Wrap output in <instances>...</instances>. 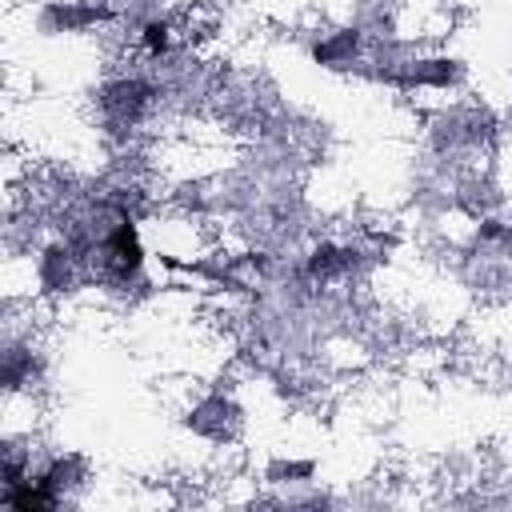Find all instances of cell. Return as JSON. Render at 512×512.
I'll return each instance as SVG.
<instances>
[{"instance_id": "cell-1", "label": "cell", "mask_w": 512, "mask_h": 512, "mask_svg": "<svg viewBox=\"0 0 512 512\" xmlns=\"http://www.w3.org/2000/svg\"><path fill=\"white\" fill-rule=\"evenodd\" d=\"M140 236H136V224L132 220H120L108 236H104V248H100V264L108 272V280H132L140 272Z\"/></svg>"}, {"instance_id": "cell-2", "label": "cell", "mask_w": 512, "mask_h": 512, "mask_svg": "<svg viewBox=\"0 0 512 512\" xmlns=\"http://www.w3.org/2000/svg\"><path fill=\"white\" fill-rule=\"evenodd\" d=\"M152 100V88L144 80H116L100 92V104L116 116V120H136Z\"/></svg>"}, {"instance_id": "cell-3", "label": "cell", "mask_w": 512, "mask_h": 512, "mask_svg": "<svg viewBox=\"0 0 512 512\" xmlns=\"http://www.w3.org/2000/svg\"><path fill=\"white\" fill-rule=\"evenodd\" d=\"M96 20H108V8H80V4H52L44 12V24L48 28H60V32H80Z\"/></svg>"}, {"instance_id": "cell-4", "label": "cell", "mask_w": 512, "mask_h": 512, "mask_svg": "<svg viewBox=\"0 0 512 512\" xmlns=\"http://www.w3.org/2000/svg\"><path fill=\"white\" fill-rule=\"evenodd\" d=\"M456 80H460L456 60H420L408 68V76H396V84H432V88H448Z\"/></svg>"}, {"instance_id": "cell-5", "label": "cell", "mask_w": 512, "mask_h": 512, "mask_svg": "<svg viewBox=\"0 0 512 512\" xmlns=\"http://www.w3.org/2000/svg\"><path fill=\"white\" fill-rule=\"evenodd\" d=\"M68 280H72V252L64 244H52L40 256V284L48 292H60V288H68Z\"/></svg>"}, {"instance_id": "cell-6", "label": "cell", "mask_w": 512, "mask_h": 512, "mask_svg": "<svg viewBox=\"0 0 512 512\" xmlns=\"http://www.w3.org/2000/svg\"><path fill=\"white\" fill-rule=\"evenodd\" d=\"M228 416H232V404L228 400H220V396H208L192 416H188V424L200 432V436H224V428H228Z\"/></svg>"}, {"instance_id": "cell-7", "label": "cell", "mask_w": 512, "mask_h": 512, "mask_svg": "<svg viewBox=\"0 0 512 512\" xmlns=\"http://www.w3.org/2000/svg\"><path fill=\"white\" fill-rule=\"evenodd\" d=\"M352 56H356V32H340V36L316 44V60L328 68H344Z\"/></svg>"}, {"instance_id": "cell-8", "label": "cell", "mask_w": 512, "mask_h": 512, "mask_svg": "<svg viewBox=\"0 0 512 512\" xmlns=\"http://www.w3.org/2000/svg\"><path fill=\"white\" fill-rule=\"evenodd\" d=\"M168 40H172V36H168V24H164V20L144 24V44H148V52H152V56H160V52L168 48Z\"/></svg>"}, {"instance_id": "cell-9", "label": "cell", "mask_w": 512, "mask_h": 512, "mask_svg": "<svg viewBox=\"0 0 512 512\" xmlns=\"http://www.w3.org/2000/svg\"><path fill=\"white\" fill-rule=\"evenodd\" d=\"M308 472H312V464H276L272 468V480L276 476H308Z\"/></svg>"}]
</instances>
